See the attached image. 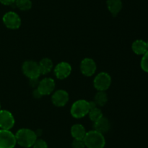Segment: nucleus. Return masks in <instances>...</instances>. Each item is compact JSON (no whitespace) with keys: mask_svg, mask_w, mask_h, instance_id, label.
<instances>
[{"mask_svg":"<svg viewBox=\"0 0 148 148\" xmlns=\"http://www.w3.org/2000/svg\"><path fill=\"white\" fill-rule=\"evenodd\" d=\"M15 137L17 144L25 148H30L33 147L36 139H38V136H36L34 131L26 128L19 129L16 133Z\"/></svg>","mask_w":148,"mask_h":148,"instance_id":"nucleus-1","label":"nucleus"},{"mask_svg":"<svg viewBox=\"0 0 148 148\" xmlns=\"http://www.w3.org/2000/svg\"><path fill=\"white\" fill-rule=\"evenodd\" d=\"M83 141L87 148H104L106 145L103 134L95 130L87 132Z\"/></svg>","mask_w":148,"mask_h":148,"instance_id":"nucleus-2","label":"nucleus"},{"mask_svg":"<svg viewBox=\"0 0 148 148\" xmlns=\"http://www.w3.org/2000/svg\"><path fill=\"white\" fill-rule=\"evenodd\" d=\"M90 110V102L85 100H79L73 103L71 107L70 113L75 118H82L88 114Z\"/></svg>","mask_w":148,"mask_h":148,"instance_id":"nucleus-3","label":"nucleus"},{"mask_svg":"<svg viewBox=\"0 0 148 148\" xmlns=\"http://www.w3.org/2000/svg\"><path fill=\"white\" fill-rule=\"evenodd\" d=\"M22 70L24 75L30 79L38 78L40 75L38 63L36 61L27 60L24 62L22 66Z\"/></svg>","mask_w":148,"mask_h":148,"instance_id":"nucleus-4","label":"nucleus"},{"mask_svg":"<svg viewBox=\"0 0 148 148\" xmlns=\"http://www.w3.org/2000/svg\"><path fill=\"white\" fill-rule=\"evenodd\" d=\"M111 84V77L108 73H99L93 81L94 87L98 91H105L110 87Z\"/></svg>","mask_w":148,"mask_h":148,"instance_id":"nucleus-5","label":"nucleus"},{"mask_svg":"<svg viewBox=\"0 0 148 148\" xmlns=\"http://www.w3.org/2000/svg\"><path fill=\"white\" fill-rule=\"evenodd\" d=\"M16 145L15 134L10 130L0 129V148H14Z\"/></svg>","mask_w":148,"mask_h":148,"instance_id":"nucleus-6","label":"nucleus"},{"mask_svg":"<svg viewBox=\"0 0 148 148\" xmlns=\"http://www.w3.org/2000/svg\"><path fill=\"white\" fill-rule=\"evenodd\" d=\"M3 23L7 28L12 30L18 29L21 26V19L14 12H8L3 16Z\"/></svg>","mask_w":148,"mask_h":148,"instance_id":"nucleus-7","label":"nucleus"},{"mask_svg":"<svg viewBox=\"0 0 148 148\" xmlns=\"http://www.w3.org/2000/svg\"><path fill=\"white\" fill-rule=\"evenodd\" d=\"M14 118L10 111L0 110V129L10 130L14 125Z\"/></svg>","mask_w":148,"mask_h":148,"instance_id":"nucleus-8","label":"nucleus"},{"mask_svg":"<svg viewBox=\"0 0 148 148\" xmlns=\"http://www.w3.org/2000/svg\"><path fill=\"white\" fill-rule=\"evenodd\" d=\"M55 89L54 80L51 78H45L39 81L37 87L38 91L42 96L49 95Z\"/></svg>","mask_w":148,"mask_h":148,"instance_id":"nucleus-9","label":"nucleus"},{"mask_svg":"<svg viewBox=\"0 0 148 148\" xmlns=\"http://www.w3.org/2000/svg\"><path fill=\"white\" fill-rule=\"evenodd\" d=\"M97 69V65L95 61L91 58H85L80 63V71L85 76H92L95 74Z\"/></svg>","mask_w":148,"mask_h":148,"instance_id":"nucleus-10","label":"nucleus"},{"mask_svg":"<svg viewBox=\"0 0 148 148\" xmlns=\"http://www.w3.org/2000/svg\"><path fill=\"white\" fill-rule=\"evenodd\" d=\"M72 72L70 64L66 62H61L56 65L54 68V73L58 79H64L67 78Z\"/></svg>","mask_w":148,"mask_h":148,"instance_id":"nucleus-11","label":"nucleus"},{"mask_svg":"<svg viewBox=\"0 0 148 148\" xmlns=\"http://www.w3.org/2000/svg\"><path fill=\"white\" fill-rule=\"evenodd\" d=\"M51 101L56 107H63L69 101V94L65 90H57L52 95Z\"/></svg>","mask_w":148,"mask_h":148,"instance_id":"nucleus-12","label":"nucleus"},{"mask_svg":"<svg viewBox=\"0 0 148 148\" xmlns=\"http://www.w3.org/2000/svg\"><path fill=\"white\" fill-rule=\"evenodd\" d=\"M93 126L94 130L103 134L104 133H106L107 131L110 130V129H111V123H110L109 120L108 118L103 116L99 120L94 122Z\"/></svg>","mask_w":148,"mask_h":148,"instance_id":"nucleus-13","label":"nucleus"},{"mask_svg":"<svg viewBox=\"0 0 148 148\" xmlns=\"http://www.w3.org/2000/svg\"><path fill=\"white\" fill-rule=\"evenodd\" d=\"M106 4L108 10L114 17L120 12L123 7L121 0H107Z\"/></svg>","mask_w":148,"mask_h":148,"instance_id":"nucleus-14","label":"nucleus"},{"mask_svg":"<svg viewBox=\"0 0 148 148\" xmlns=\"http://www.w3.org/2000/svg\"><path fill=\"white\" fill-rule=\"evenodd\" d=\"M132 51L138 55H143L148 50L147 43L142 39H137L133 42L132 45Z\"/></svg>","mask_w":148,"mask_h":148,"instance_id":"nucleus-15","label":"nucleus"},{"mask_svg":"<svg viewBox=\"0 0 148 148\" xmlns=\"http://www.w3.org/2000/svg\"><path fill=\"white\" fill-rule=\"evenodd\" d=\"M86 133L85 127L79 123L73 125L71 128V134L74 139H83Z\"/></svg>","mask_w":148,"mask_h":148,"instance_id":"nucleus-16","label":"nucleus"},{"mask_svg":"<svg viewBox=\"0 0 148 148\" xmlns=\"http://www.w3.org/2000/svg\"><path fill=\"white\" fill-rule=\"evenodd\" d=\"M39 68H40V74H47L51 72V71L53 68V62L51 59L48 57L43 58L40 62L38 63Z\"/></svg>","mask_w":148,"mask_h":148,"instance_id":"nucleus-17","label":"nucleus"},{"mask_svg":"<svg viewBox=\"0 0 148 148\" xmlns=\"http://www.w3.org/2000/svg\"><path fill=\"white\" fill-rule=\"evenodd\" d=\"M108 102V96L105 91H98L94 98V102L98 106H104Z\"/></svg>","mask_w":148,"mask_h":148,"instance_id":"nucleus-18","label":"nucleus"},{"mask_svg":"<svg viewBox=\"0 0 148 148\" xmlns=\"http://www.w3.org/2000/svg\"><path fill=\"white\" fill-rule=\"evenodd\" d=\"M14 4L17 8L23 11H27L32 7L31 0H16Z\"/></svg>","mask_w":148,"mask_h":148,"instance_id":"nucleus-19","label":"nucleus"},{"mask_svg":"<svg viewBox=\"0 0 148 148\" xmlns=\"http://www.w3.org/2000/svg\"><path fill=\"white\" fill-rule=\"evenodd\" d=\"M88 115H89L90 119L94 123V122L97 121L101 118L103 117V113L101 109L95 107L94 108L90 110L89 113H88Z\"/></svg>","mask_w":148,"mask_h":148,"instance_id":"nucleus-20","label":"nucleus"},{"mask_svg":"<svg viewBox=\"0 0 148 148\" xmlns=\"http://www.w3.org/2000/svg\"><path fill=\"white\" fill-rule=\"evenodd\" d=\"M141 68L145 71V72L148 73V50L146 52L145 54L143 55V58L140 62Z\"/></svg>","mask_w":148,"mask_h":148,"instance_id":"nucleus-21","label":"nucleus"},{"mask_svg":"<svg viewBox=\"0 0 148 148\" xmlns=\"http://www.w3.org/2000/svg\"><path fill=\"white\" fill-rule=\"evenodd\" d=\"M33 148H48V145L46 141L41 139H37L33 146Z\"/></svg>","mask_w":148,"mask_h":148,"instance_id":"nucleus-22","label":"nucleus"},{"mask_svg":"<svg viewBox=\"0 0 148 148\" xmlns=\"http://www.w3.org/2000/svg\"><path fill=\"white\" fill-rule=\"evenodd\" d=\"M72 148H85V145L83 139H74L73 142H72Z\"/></svg>","mask_w":148,"mask_h":148,"instance_id":"nucleus-23","label":"nucleus"},{"mask_svg":"<svg viewBox=\"0 0 148 148\" xmlns=\"http://www.w3.org/2000/svg\"><path fill=\"white\" fill-rule=\"evenodd\" d=\"M39 81H38V78H32L30 79V85L33 88H37L38 86Z\"/></svg>","mask_w":148,"mask_h":148,"instance_id":"nucleus-24","label":"nucleus"},{"mask_svg":"<svg viewBox=\"0 0 148 148\" xmlns=\"http://www.w3.org/2000/svg\"><path fill=\"white\" fill-rule=\"evenodd\" d=\"M16 0H0V3L4 5H12L14 4Z\"/></svg>","mask_w":148,"mask_h":148,"instance_id":"nucleus-25","label":"nucleus"},{"mask_svg":"<svg viewBox=\"0 0 148 148\" xmlns=\"http://www.w3.org/2000/svg\"><path fill=\"white\" fill-rule=\"evenodd\" d=\"M33 97H34L35 98H40V97H42V95L40 94V93H39V91H38L37 89H36L33 91Z\"/></svg>","mask_w":148,"mask_h":148,"instance_id":"nucleus-26","label":"nucleus"},{"mask_svg":"<svg viewBox=\"0 0 148 148\" xmlns=\"http://www.w3.org/2000/svg\"><path fill=\"white\" fill-rule=\"evenodd\" d=\"M41 131H42L40 130H40H37L36 131H35V132H36V136H40V135H41V133H42Z\"/></svg>","mask_w":148,"mask_h":148,"instance_id":"nucleus-27","label":"nucleus"},{"mask_svg":"<svg viewBox=\"0 0 148 148\" xmlns=\"http://www.w3.org/2000/svg\"><path fill=\"white\" fill-rule=\"evenodd\" d=\"M146 43H147V49H148V41H147V42H146Z\"/></svg>","mask_w":148,"mask_h":148,"instance_id":"nucleus-28","label":"nucleus"},{"mask_svg":"<svg viewBox=\"0 0 148 148\" xmlns=\"http://www.w3.org/2000/svg\"><path fill=\"white\" fill-rule=\"evenodd\" d=\"M0 110H1V104H0Z\"/></svg>","mask_w":148,"mask_h":148,"instance_id":"nucleus-29","label":"nucleus"}]
</instances>
